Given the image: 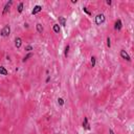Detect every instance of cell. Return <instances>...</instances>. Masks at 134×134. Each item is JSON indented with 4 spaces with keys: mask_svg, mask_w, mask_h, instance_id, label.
Here are the masks:
<instances>
[{
    "mask_svg": "<svg viewBox=\"0 0 134 134\" xmlns=\"http://www.w3.org/2000/svg\"><path fill=\"white\" fill-rule=\"evenodd\" d=\"M23 12V2H20L19 5H18V13H22Z\"/></svg>",
    "mask_w": 134,
    "mask_h": 134,
    "instance_id": "cell-13",
    "label": "cell"
},
{
    "mask_svg": "<svg viewBox=\"0 0 134 134\" xmlns=\"http://www.w3.org/2000/svg\"><path fill=\"white\" fill-rule=\"evenodd\" d=\"M49 81H50V77L48 75V77H47V79H46V83H48Z\"/></svg>",
    "mask_w": 134,
    "mask_h": 134,
    "instance_id": "cell-22",
    "label": "cell"
},
{
    "mask_svg": "<svg viewBox=\"0 0 134 134\" xmlns=\"http://www.w3.org/2000/svg\"><path fill=\"white\" fill-rule=\"evenodd\" d=\"M25 50H26V51H28V52H30L31 50H34V47L31 46V45H27V46L25 47Z\"/></svg>",
    "mask_w": 134,
    "mask_h": 134,
    "instance_id": "cell-17",
    "label": "cell"
},
{
    "mask_svg": "<svg viewBox=\"0 0 134 134\" xmlns=\"http://www.w3.org/2000/svg\"><path fill=\"white\" fill-rule=\"evenodd\" d=\"M68 52H69V45H66L65 46V50H64V56L66 58L68 56Z\"/></svg>",
    "mask_w": 134,
    "mask_h": 134,
    "instance_id": "cell-15",
    "label": "cell"
},
{
    "mask_svg": "<svg viewBox=\"0 0 134 134\" xmlns=\"http://www.w3.org/2000/svg\"><path fill=\"white\" fill-rule=\"evenodd\" d=\"M109 134H115V133H114V131L112 130V129H110L109 130Z\"/></svg>",
    "mask_w": 134,
    "mask_h": 134,
    "instance_id": "cell-21",
    "label": "cell"
},
{
    "mask_svg": "<svg viewBox=\"0 0 134 134\" xmlns=\"http://www.w3.org/2000/svg\"><path fill=\"white\" fill-rule=\"evenodd\" d=\"M12 4H13V1H12V0H10V1L4 5V9H3V12H2V15H5V14H7V13H9V10L10 9V6H12Z\"/></svg>",
    "mask_w": 134,
    "mask_h": 134,
    "instance_id": "cell-4",
    "label": "cell"
},
{
    "mask_svg": "<svg viewBox=\"0 0 134 134\" xmlns=\"http://www.w3.org/2000/svg\"><path fill=\"white\" fill-rule=\"evenodd\" d=\"M123 27V22L120 19H117L115 21V24H114V30H120Z\"/></svg>",
    "mask_w": 134,
    "mask_h": 134,
    "instance_id": "cell-5",
    "label": "cell"
},
{
    "mask_svg": "<svg viewBox=\"0 0 134 134\" xmlns=\"http://www.w3.org/2000/svg\"><path fill=\"white\" fill-rule=\"evenodd\" d=\"M33 57V54H31V52H28L27 55H26V56L24 57V59H23V62H25V61H27L28 59H30V58H31Z\"/></svg>",
    "mask_w": 134,
    "mask_h": 134,
    "instance_id": "cell-14",
    "label": "cell"
},
{
    "mask_svg": "<svg viewBox=\"0 0 134 134\" xmlns=\"http://www.w3.org/2000/svg\"><path fill=\"white\" fill-rule=\"evenodd\" d=\"M83 10H84V12H85L87 15H89V16L91 15V13H90V12H89V10H87V7H83Z\"/></svg>",
    "mask_w": 134,
    "mask_h": 134,
    "instance_id": "cell-20",
    "label": "cell"
},
{
    "mask_svg": "<svg viewBox=\"0 0 134 134\" xmlns=\"http://www.w3.org/2000/svg\"><path fill=\"white\" fill-rule=\"evenodd\" d=\"M105 20H106V17H105L104 14H98L95 17V24L96 25L103 24V23L105 22Z\"/></svg>",
    "mask_w": 134,
    "mask_h": 134,
    "instance_id": "cell-2",
    "label": "cell"
},
{
    "mask_svg": "<svg viewBox=\"0 0 134 134\" xmlns=\"http://www.w3.org/2000/svg\"><path fill=\"white\" fill-rule=\"evenodd\" d=\"M95 62H96L95 57H91V66H92V67L95 66Z\"/></svg>",
    "mask_w": 134,
    "mask_h": 134,
    "instance_id": "cell-16",
    "label": "cell"
},
{
    "mask_svg": "<svg viewBox=\"0 0 134 134\" xmlns=\"http://www.w3.org/2000/svg\"><path fill=\"white\" fill-rule=\"evenodd\" d=\"M52 30L56 34H59L60 30H61V28H60V25L59 24H54V27H52Z\"/></svg>",
    "mask_w": 134,
    "mask_h": 134,
    "instance_id": "cell-12",
    "label": "cell"
},
{
    "mask_svg": "<svg viewBox=\"0 0 134 134\" xmlns=\"http://www.w3.org/2000/svg\"><path fill=\"white\" fill-rule=\"evenodd\" d=\"M120 57H122V59L126 60V61L131 62V57L129 56V54H128L125 49H122V50H120Z\"/></svg>",
    "mask_w": 134,
    "mask_h": 134,
    "instance_id": "cell-3",
    "label": "cell"
},
{
    "mask_svg": "<svg viewBox=\"0 0 134 134\" xmlns=\"http://www.w3.org/2000/svg\"><path fill=\"white\" fill-rule=\"evenodd\" d=\"M10 34V26L7 24V25H4V27L0 30V36L1 37H9Z\"/></svg>",
    "mask_w": 134,
    "mask_h": 134,
    "instance_id": "cell-1",
    "label": "cell"
},
{
    "mask_svg": "<svg viewBox=\"0 0 134 134\" xmlns=\"http://www.w3.org/2000/svg\"><path fill=\"white\" fill-rule=\"evenodd\" d=\"M107 46H108L109 48H110V47H111V40H110V38H109V37H108V38H107Z\"/></svg>",
    "mask_w": 134,
    "mask_h": 134,
    "instance_id": "cell-19",
    "label": "cell"
},
{
    "mask_svg": "<svg viewBox=\"0 0 134 134\" xmlns=\"http://www.w3.org/2000/svg\"><path fill=\"white\" fill-rule=\"evenodd\" d=\"M58 103H59L60 106H63V105H64V99H63L62 98H59L58 99Z\"/></svg>",
    "mask_w": 134,
    "mask_h": 134,
    "instance_id": "cell-18",
    "label": "cell"
},
{
    "mask_svg": "<svg viewBox=\"0 0 134 134\" xmlns=\"http://www.w3.org/2000/svg\"><path fill=\"white\" fill-rule=\"evenodd\" d=\"M59 25H62V26L66 25V18L65 17H59Z\"/></svg>",
    "mask_w": 134,
    "mask_h": 134,
    "instance_id": "cell-9",
    "label": "cell"
},
{
    "mask_svg": "<svg viewBox=\"0 0 134 134\" xmlns=\"http://www.w3.org/2000/svg\"><path fill=\"white\" fill-rule=\"evenodd\" d=\"M111 3H112V1H111V0H107V4H108V5H110Z\"/></svg>",
    "mask_w": 134,
    "mask_h": 134,
    "instance_id": "cell-23",
    "label": "cell"
},
{
    "mask_svg": "<svg viewBox=\"0 0 134 134\" xmlns=\"http://www.w3.org/2000/svg\"><path fill=\"white\" fill-rule=\"evenodd\" d=\"M0 74L1 75H7L9 74V71H7L3 66H0Z\"/></svg>",
    "mask_w": 134,
    "mask_h": 134,
    "instance_id": "cell-10",
    "label": "cell"
},
{
    "mask_svg": "<svg viewBox=\"0 0 134 134\" xmlns=\"http://www.w3.org/2000/svg\"><path fill=\"white\" fill-rule=\"evenodd\" d=\"M83 128L85 130H90V126H89V123H88V117H84V120H83Z\"/></svg>",
    "mask_w": 134,
    "mask_h": 134,
    "instance_id": "cell-7",
    "label": "cell"
},
{
    "mask_svg": "<svg viewBox=\"0 0 134 134\" xmlns=\"http://www.w3.org/2000/svg\"><path fill=\"white\" fill-rule=\"evenodd\" d=\"M41 10H42V6H41V5H36V6L34 7L33 12H31V15H36V14H38V13H40Z\"/></svg>",
    "mask_w": 134,
    "mask_h": 134,
    "instance_id": "cell-8",
    "label": "cell"
},
{
    "mask_svg": "<svg viewBox=\"0 0 134 134\" xmlns=\"http://www.w3.org/2000/svg\"><path fill=\"white\" fill-rule=\"evenodd\" d=\"M36 27H37V31H38L39 34H42V33H43V26H42L41 23H38V24L36 25Z\"/></svg>",
    "mask_w": 134,
    "mask_h": 134,
    "instance_id": "cell-11",
    "label": "cell"
},
{
    "mask_svg": "<svg viewBox=\"0 0 134 134\" xmlns=\"http://www.w3.org/2000/svg\"><path fill=\"white\" fill-rule=\"evenodd\" d=\"M21 45H22V39L20 37H16L15 38V46L17 48H20Z\"/></svg>",
    "mask_w": 134,
    "mask_h": 134,
    "instance_id": "cell-6",
    "label": "cell"
}]
</instances>
